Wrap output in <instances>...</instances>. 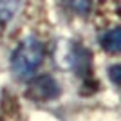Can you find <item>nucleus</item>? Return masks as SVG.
Wrapping results in <instances>:
<instances>
[{
  "label": "nucleus",
  "instance_id": "5",
  "mask_svg": "<svg viewBox=\"0 0 121 121\" xmlns=\"http://www.w3.org/2000/svg\"><path fill=\"white\" fill-rule=\"evenodd\" d=\"M22 0H0V25L5 27L16 16Z\"/></svg>",
  "mask_w": 121,
  "mask_h": 121
},
{
  "label": "nucleus",
  "instance_id": "3",
  "mask_svg": "<svg viewBox=\"0 0 121 121\" xmlns=\"http://www.w3.org/2000/svg\"><path fill=\"white\" fill-rule=\"evenodd\" d=\"M27 89H25V96L27 99L35 101V103H49L60 98L61 87L60 83L49 74H40L29 78Z\"/></svg>",
  "mask_w": 121,
  "mask_h": 121
},
{
  "label": "nucleus",
  "instance_id": "6",
  "mask_svg": "<svg viewBox=\"0 0 121 121\" xmlns=\"http://www.w3.org/2000/svg\"><path fill=\"white\" fill-rule=\"evenodd\" d=\"M65 5L74 13V15L87 16L89 13H91L92 0H65Z\"/></svg>",
  "mask_w": 121,
  "mask_h": 121
},
{
  "label": "nucleus",
  "instance_id": "2",
  "mask_svg": "<svg viewBox=\"0 0 121 121\" xmlns=\"http://www.w3.org/2000/svg\"><path fill=\"white\" fill-rule=\"evenodd\" d=\"M63 63L81 80L83 87L92 85L94 89L99 87V83L94 80V54L81 42L67 43L65 52H63Z\"/></svg>",
  "mask_w": 121,
  "mask_h": 121
},
{
  "label": "nucleus",
  "instance_id": "1",
  "mask_svg": "<svg viewBox=\"0 0 121 121\" xmlns=\"http://www.w3.org/2000/svg\"><path fill=\"white\" fill-rule=\"evenodd\" d=\"M45 58V47L36 36H27L15 47L11 54V72L16 80L27 81L36 74Z\"/></svg>",
  "mask_w": 121,
  "mask_h": 121
},
{
  "label": "nucleus",
  "instance_id": "4",
  "mask_svg": "<svg viewBox=\"0 0 121 121\" xmlns=\"http://www.w3.org/2000/svg\"><path fill=\"white\" fill-rule=\"evenodd\" d=\"M101 49L108 52V54H119L121 51V29L119 27H112V29L105 31L99 36Z\"/></svg>",
  "mask_w": 121,
  "mask_h": 121
},
{
  "label": "nucleus",
  "instance_id": "7",
  "mask_svg": "<svg viewBox=\"0 0 121 121\" xmlns=\"http://www.w3.org/2000/svg\"><path fill=\"white\" fill-rule=\"evenodd\" d=\"M108 78H110V81L114 83V85H119V78H121V65H112L110 69H108Z\"/></svg>",
  "mask_w": 121,
  "mask_h": 121
}]
</instances>
